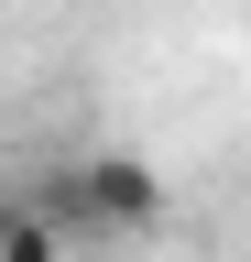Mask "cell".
Segmentation results:
<instances>
[{
	"label": "cell",
	"instance_id": "1",
	"mask_svg": "<svg viewBox=\"0 0 251 262\" xmlns=\"http://www.w3.org/2000/svg\"><path fill=\"white\" fill-rule=\"evenodd\" d=\"M66 164H77L87 251H99V241H153V229L175 219V196H164V175H153V153H120V142H99V153H66Z\"/></svg>",
	"mask_w": 251,
	"mask_h": 262
},
{
	"label": "cell",
	"instance_id": "2",
	"mask_svg": "<svg viewBox=\"0 0 251 262\" xmlns=\"http://www.w3.org/2000/svg\"><path fill=\"white\" fill-rule=\"evenodd\" d=\"M0 262H77V241H66L22 186H0Z\"/></svg>",
	"mask_w": 251,
	"mask_h": 262
}]
</instances>
